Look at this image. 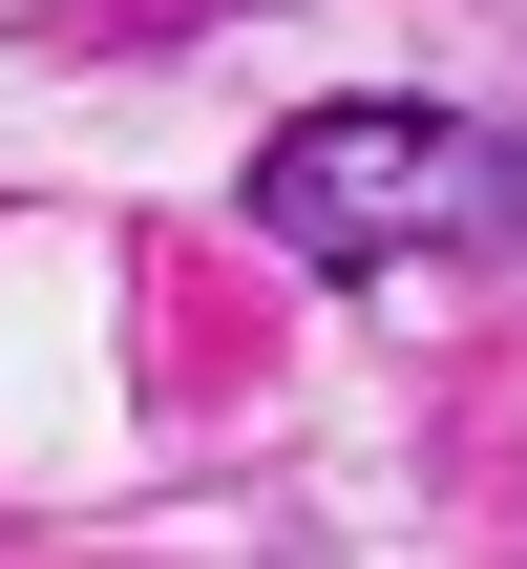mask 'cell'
<instances>
[{
	"mask_svg": "<svg viewBox=\"0 0 527 569\" xmlns=\"http://www.w3.org/2000/svg\"><path fill=\"white\" fill-rule=\"evenodd\" d=\"M253 232L296 274H401V253H486L527 232V148L465 106H296L253 148Z\"/></svg>",
	"mask_w": 527,
	"mask_h": 569,
	"instance_id": "6da1fadb",
	"label": "cell"
}]
</instances>
